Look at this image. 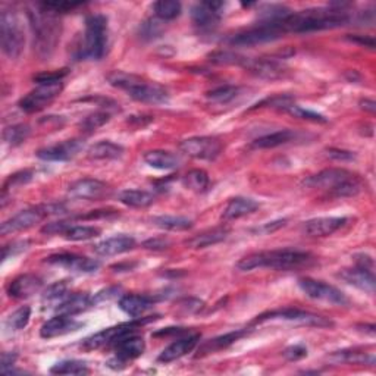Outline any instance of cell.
<instances>
[{
	"instance_id": "31",
	"label": "cell",
	"mask_w": 376,
	"mask_h": 376,
	"mask_svg": "<svg viewBox=\"0 0 376 376\" xmlns=\"http://www.w3.org/2000/svg\"><path fill=\"white\" fill-rule=\"evenodd\" d=\"M90 306H93V297H90L87 293H74L65 298L61 306L56 309V312L61 315L75 316L85 312Z\"/></svg>"
},
{
	"instance_id": "19",
	"label": "cell",
	"mask_w": 376,
	"mask_h": 376,
	"mask_svg": "<svg viewBox=\"0 0 376 376\" xmlns=\"http://www.w3.org/2000/svg\"><path fill=\"white\" fill-rule=\"evenodd\" d=\"M83 325L84 324L80 322V320H76L74 316L58 313L54 317L49 319L48 322L43 324L40 329V337L46 340L63 337L79 331L80 328H83Z\"/></svg>"
},
{
	"instance_id": "11",
	"label": "cell",
	"mask_w": 376,
	"mask_h": 376,
	"mask_svg": "<svg viewBox=\"0 0 376 376\" xmlns=\"http://www.w3.org/2000/svg\"><path fill=\"white\" fill-rule=\"evenodd\" d=\"M285 34L284 30L276 24H264L260 22L258 27H253L250 30L237 32V34L231 36L228 44L232 48H253L258 44L271 43L281 39Z\"/></svg>"
},
{
	"instance_id": "41",
	"label": "cell",
	"mask_w": 376,
	"mask_h": 376,
	"mask_svg": "<svg viewBox=\"0 0 376 376\" xmlns=\"http://www.w3.org/2000/svg\"><path fill=\"white\" fill-rule=\"evenodd\" d=\"M182 184L185 185V188H188V190H191L194 193H205L207 191L210 180L206 171L193 169L184 176Z\"/></svg>"
},
{
	"instance_id": "5",
	"label": "cell",
	"mask_w": 376,
	"mask_h": 376,
	"mask_svg": "<svg viewBox=\"0 0 376 376\" xmlns=\"http://www.w3.org/2000/svg\"><path fill=\"white\" fill-rule=\"evenodd\" d=\"M107 83L125 92L131 98L141 103L160 105L169 101V93L160 84L147 81L134 74H127L123 71H114L106 76Z\"/></svg>"
},
{
	"instance_id": "58",
	"label": "cell",
	"mask_w": 376,
	"mask_h": 376,
	"mask_svg": "<svg viewBox=\"0 0 376 376\" xmlns=\"http://www.w3.org/2000/svg\"><path fill=\"white\" fill-rule=\"evenodd\" d=\"M285 225H286V219L273 220V222L264 224L263 227L258 228V232H260V234H272V232H275V231H278V229L284 228Z\"/></svg>"
},
{
	"instance_id": "4",
	"label": "cell",
	"mask_w": 376,
	"mask_h": 376,
	"mask_svg": "<svg viewBox=\"0 0 376 376\" xmlns=\"http://www.w3.org/2000/svg\"><path fill=\"white\" fill-rule=\"evenodd\" d=\"M309 188H320L333 198L356 197L364 188L363 180L356 174L342 168H329L309 176L303 181Z\"/></svg>"
},
{
	"instance_id": "39",
	"label": "cell",
	"mask_w": 376,
	"mask_h": 376,
	"mask_svg": "<svg viewBox=\"0 0 376 376\" xmlns=\"http://www.w3.org/2000/svg\"><path fill=\"white\" fill-rule=\"evenodd\" d=\"M110 106L96 110V112L90 114L88 116H85L81 123H80V128L83 132H87V134H90V132H94L96 129H98L101 127H103L105 124H107L110 118H112V112H110Z\"/></svg>"
},
{
	"instance_id": "46",
	"label": "cell",
	"mask_w": 376,
	"mask_h": 376,
	"mask_svg": "<svg viewBox=\"0 0 376 376\" xmlns=\"http://www.w3.org/2000/svg\"><path fill=\"white\" fill-rule=\"evenodd\" d=\"M30 317H31V309L28 306H22L8 317L6 326L10 331H21L28 325Z\"/></svg>"
},
{
	"instance_id": "45",
	"label": "cell",
	"mask_w": 376,
	"mask_h": 376,
	"mask_svg": "<svg viewBox=\"0 0 376 376\" xmlns=\"http://www.w3.org/2000/svg\"><path fill=\"white\" fill-rule=\"evenodd\" d=\"M30 127L24 124H17V125H10L3 131V140L8 143L9 146H19L30 137Z\"/></svg>"
},
{
	"instance_id": "44",
	"label": "cell",
	"mask_w": 376,
	"mask_h": 376,
	"mask_svg": "<svg viewBox=\"0 0 376 376\" xmlns=\"http://www.w3.org/2000/svg\"><path fill=\"white\" fill-rule=\"evenodd\" d=\"M101 228L88 227V225H71L63 237L68 241H87L101 236Z\"/></svg>"
},
{
	"instance_id": "27",
	"label": "cell",
	"mask_w": 376,
	"mask_h": 376,
	"mask_svg": "<svg viewBox=\"0 0 376 376\" xmlns=\"http://www.w3.org/2000/svg\"><path fill=\"white\" fill-rule=\"evenodd\" d=\"M119 309L131 317H138L149 312L154 306V300L149 295L125 294L119 298Z\"/></svg>"
},
{
	"instance_id": "61",
	"label": "cell",
	"mask_w": 376,
	"mask_h": 376,
	"mask_svg": "<svg viewBox=\"0 0 376 376\" xmlns=\"http://www.w3.org/2000/svg\"><path fill=\"white\" fill-rule=\"evenodd\" d=\"M17 360L15 353H3L2 355V372H5L8 368H12Z\"/></svg>"
},
{
	"instance_id": "22",
	"label": "cell",
	"mask_w": 376,
	"mask_h": 376,
	"mask_svg": "<svg viewBox=\"0 0 376 376\" xmlns=\"http://www.w3.org/2000/svg\"><path fill=\"white\" fill-rule=\"evenodd\" d=\"M107 193V185L94 178H83L70 185L68 194L81 200H98Z\"/></svg>"
},
{
	"instance_id": "42",
	"label": "cell",
	"mask_w": 376,
	"mask_h": 376,
	"mask_svg": "<svg viewBox=\"0 0 376 376\" xmlns=\"http://www.w3.org/2000/svg\"><path fill=\"white\" fill-rule=\"evenodd\" d=\"M50 373L53 375H87L90 373V369H88V364L83 360H62L58 362L56 364H53V368L50 369Z\"/></svg>"
},
{
	"instance_id": "8",
	"label": "cell",
	"mask_w": 376,
	"mask_h": 376,
	"mask_svg": "<svg viewBox=\"0 0 376 376\" xmlns=\"http://www.w3.org/2000/svg\"><path fill=\"white\" fill-rule=\"evenodd\" d=\"M66 212L63 205L59 203H49V205H39L34 207H30L25 210H21L19 213L14 215L10 219L5 220L0 227V234L9 236L17 234L21 231H27L37 224L43 222L44 219L53 215H62Z\"/></svg>"
},
{
	"instance_id": "9",
	"label": "cell",
	"mask_w": 376,
	"mask_h": 376,
	"mask_svg": "<svg viewBox=\"0 0 376 376\" xmlns=\"http://www.w3.org/2000/svg\"><path fill=\"white\" fill-rule=\"evenodd\" d=\"M267 322H286L302 326H311V328H331L334 322L328 317H324L320 315L300 311V309H281V311H272L267 312L253 320L251 325H262Z\"/></svg>"
},
{
	"instance_id": "37",
	"label": "cell",
	"mask_w": 376,
	"mask_h": 376,
	"mask_svg": "<svg viewBox=\"0 0 376 376\" xmlns=\"http://www.w3.org/2000/svg\"><path fill=\"white\" fill-rule=\"evenodd\" d=\"M70 295V286L66 281H58L48 286V290L43 294V304L44 307L56 309L61 306V303Z\"/></svg>"
},
{
	"instance_id": "25",
	"label": "cell",
	"mask_w": 376,
	"mask_h": 376,
	"mask_svg": "<svg viewBox=\"0 0 376 376\" xmlns=\"http://www.w3.org/2000/svg\"><path fill=\"white\" fill-rule=\"evenodd\" d=\"M198 340H200V335L198 334L187 335L184 338H180L178 341L172 342L171 346H168L160 353L159 357H158V362L159 363H171V362H175V360L187 356V355H190V353L197 347Z\"/></svg>"
},
{
	"instance_id": "24",
	"label": "cell",
	"mask_w": 376,
	"mask_h": 376,
	"mask_svg": "<svg viewBox=\"0 0 376 376\" xmlns=\"http://www.w3.org/2000/svg\"><path fill=\"white\" fill-rule=\"evenodd\" d=\"M136 247V240L129 236H115L106 238L94 246V253L98 256L110 258L131 251Z\"/></svg>"
},
{
	"instance_id": "34",
	"label": "cell",
	"mask_w": 376,
	"mask_h": 376,
	"mask_svg": "<svg viewBox=\"0 0 376 376\" xmlns=\"http://www.w3.org/2000/svg\"><path fill=\"white\" fill-rule=\"evenodd\" d=\"M124 147L109 140L98 141L87 150V156L92 160H115L124 154Z\"/></svg>"
},
{
	"instance_id": "26",
	"label": "cell",
	"mask_w": 376,
	"mask_h": 376,
	"mask_svg": "<svg viewBox=\"0 0 376 376\" xmlns=\"http://www.w3.org/2000/svg\"><path fill=\"white\" fill-rule=\"evenodd\" d=\"M340 278L342 281H346L347 284L356 286V289L366 291L369 294L375 293V273L373 271L364 269L360 267L351 268V269H344L338 273Z\"/></svg>"
},
{
	"instance_id": "57",
	"label": "cell",
	"mask_w": 376,
	"mask_h": 376,
	"mask_svg": "<svg viewBox=\"0 0 376 376\" xmlns=\"http://www.w3.org/2000/svg\"><path fill=\"white\" fill-rule=\"evenodd\" d=\"M171 246V241L167 238H150L143 242V247L149 250H165Z\"/></svg>"
},
{
	"instance_id": "17",
	"label": "cell",
	"mask_w": 376,
	"mask_h": 376,
	"mask_svg": "<svg viewBox=\"0 0 376 376\" xmlns=\"http://www.w3.org/2000/svg\"><path fill=\"white\" fill-rule=\"evenodd\" d=\"M225 5L222 2H203L198 3L191 9V18L194 25L203 31H215L220 22V12Z\"/></svg>"
},
{
	"instance_id": "16",
	"label": "cell",
	"mask_w": 376,
	"mask_h": 376,
	"mask_svg": "<svg viewBox=\"0 0 376 376\" xmlns=\"http://www.w3.org/2000/svg\"><path fill=\"white\" fill-rule=\"evenodd\" d=\"M115 359L110 360V363H119V364H127L131 360H136L146 350V342L143 337L134 334H128L123 338H119L115 344Z\"/></svg>"
},
{
	"instance_id": "47",
	"label": "cell",
	"mask_w": 376,
	"mask_h": 376,
	"mask_svg": "<svg viewBox=\"0 0 376 376\" xmlns=\"http://www.w3.org/2000/svg\"><path fill=\"white\" fill-rule=\"evenodd\" d=\"M285 112H289L290 115H293L295 118H302V119H306V121H312V123H320V124L328 123V119L324 115H320L317 112H313V110H311V109H304L302 106H297L295 103H293L291 106L286 107Z\"/></svg>"
},
{
	"instance_id": "59",
	"label": "cell",
	"mask_w": 376,
	"mask_h": 376,
	"mask_svg": "<svg viewBox=\"0 0 376 376\" xmlns=\"http://www.w3.org/2000/svg\"><path fill=\"white\" fill-rule=\"evenodd\" d=\"M203 306L205 303L200 300H196V298H190V300H184L181 303V307L188 313H197L198 311H202Z\"/></svg>"
},
{
	"instance_id": "52",
	"label": "cell",
	"mask_w": 376,
	"mask_h": 376,
	"mask_svg": "<svg viewBox=\"0 0 376 376\" xmlns=\"http://www.w3.org/2000/svg\"><path fill=\"white\" fill-rule=\"evenodd\" d=\"M284 357L290 362H298L304 357H307V348L302 344H295L289 348H285Z\"/></svg>"
},
{
	"instance_id": "32",
	"label": "cell",
	"mask_w": 376,
	"mask_h": 376,
	"mask_svg": "<svg viewBox=\"0 0 376 376\" xmlns=\"http://www.w3.org/2000/svg\"><path fill=\"white\" fill-rule=\"evenodd\" d=\"M300 134L294 129H281L272 132V134L259 137L258 140L253 141V147L254 149H275L284 145H289L291 141H295Z\"/></svg>"
},
{
	"instance_id": "13",
	"label": "cell",
	"mask_w": 376,
	"mask_h": 376,
	"mask_svg": "<svg viewBox=\"0 0 376 376\" xmlns=\"http://www.w3.org/2000/svg\"><path fill=\"white\" fill-rule=\"evenodd\" d=\"M298 286H300L302 291L309 298H313V300L325 302L329 304L342 306V307L350 304L348 297L344 293L338 290L337 286L329 285L324 281H317L313 278H302L298 280Z\"/></svg>"
},
{
	"instance_id": "21",
	"label": "cell",
	"mask_w": 376,
	"mask_h": 376,
	"mask_svg": "<svg viewBox=\"0 0 376 376\" xmlns=\"http://www.w3.org/2000/svg\"><path fill=\"white\" fill-rule=\"evenodd\" d=\"M347 218H337V216H326V218H315L307 220L303 224V234L309 237H328L333 236L334 232L341 229L347 224Z\"/></svg>"
},
{
	"instance_id": "2",
	"label": "cell",
	"mask_w": 376,
	"mask_h": 376,
	"mask_svg": "<svg viewBox=\"0 0 376 376\" xmlns=\"http://www.w3.org/2000/svg\"><path fill=\"white\" fill-rule=\"evenodd\" d=\"M30 27L34 39V50L40 59H50L56 50L62 36V22L59 15H54L49 10L39 6L27 10Z\"/></svg>"
},
{
	"instance_id": "48",
	"label": "cell",
	"mask_w": 376,
	"mask_h": 376,
	"mask_svg": "<svg viewBox=\"0 0 376 376\" xmlns=\"http://www.w3.org/2000/svg\"><path fill=\"white\" fill-rule=\"evenodd\" d=\"M160 19L158 18H152V19H147L146 22H143L141 27H140V34L143 39L146 40H154L160 37V34L163 32V25H162Z\"/></svg>"
},
{
	"instance_id": "3",
	"label": "cell",
	"mask_w": 376,
	"mask_h": 376,
	"mask_svg": "<svg viewBox=\"0 0 376 376\" xmlns=\"http://www.w3.org/2000/svg\"><path fill=\"white\" fill-rule=\"evenodd\" d=\"M313 262V256L309 251L295 249H282L272 251L251 253L249 256L240 259L237 269L241 272H251L254 269L271 268L276 271H294L303 267H309Z\"/></svg>"
},
{
	"instance_id": "51",
	"label": "cell",
	"mask_w": 376,
	"mask_h": 376,
	"mask_svg": "<svg viewBox=\"0 0 376 376\" xmlns=\"http://www.w3.org/2000/svg\"><path fill=\"white\" fill-rule=\"evenodd\" d=\"M121 291H123V289L121 286H109V289L106 290H102L98 291L94 297H93V304H97V303H103V302H109V300H114V298H116Z\"/></svg>"
},
{
	"instance_id": "12",
	"label": "cell",
	"mask_w": 376,
	"mask_h": 376,
	"mask_svg": "<svg viewBox=\"0 0 376 376\" xmlns=\"http://www.w3.org/2000/svg\"><path fill=\"white\" fill-rule=\"evenodd\" d=\"M63 90L62 81L41 83L37 84L34 90L30 92L19 101V107L27 114L40 112L46 106H49Z\"/></svg>"
},
{
	"instance_id": "10",
	"label": "cell",
	"mask_w": 376,
	"mask_h": 376,
	"mask_svg": "<svg viewBox=\"0 0 376 376\" xmlns=\"http://www.w3.org/2000/svg\"><path fill=\"white\" fill-rule=\"evenodd\" d=\"M152 320H153V317H149V319L136 317L134 320H131V322L106 328V329L101 331V333H97V334H94L92 337L85 338L84 342L81 344V347L84 350H97V348H102L105 346H114L119 338H123V337H125L128 334L137 333L138 328H141L145 324L152 322Z\"/></svg>"
},
{
	"instance_id": "20",
	"label": "cell",
	"mask_w": 376,
	"mask_h": 376,
	"mask_svg": "<svg viewBox=\"0 0 376 376\" xmlns=\"http://www.w3.org/2000/svg\"><path fill=\"white\" fill-rule=\"evenodd\" d=\"M84 147L81 140H66L50 147H44L37 152V158L46 162H66L75 158Z\"/></svg>"
},
{
	"instance_id": "35",
	"label": "cell",
	"mask_w": 376,
	"mask_h": 376,
	"mask_svg": "<svg viewBox=\"0 0 376 376\" xmlns=\"http://www.w3.org/2000/svg\"><path fill=\"white\" fill-rule=\"evenodd\" d=\"M247 334H249L247 329H237V331H234V333H228L225 335H220V337H216L213 340H209L207 342H205V344L200 348L202 356L203 355H210V353H216V351H220V350H225L229 346L234 344V342H237L238 340H241L242 337H246Z\"/></svg>"
},
{
	"instance_id": "36",
	"label": "cell",
	"mask_w": 376,
	"mask_h": 376,
	"mask_svg": "<svg viewBox=\"0 0 376 376\" xmlns=\"http://www.w3.org/2000/svg\"><path fill=\"white\" fill-rule=\"evenodd\" d=\"M118 198L123 205L134 209H145L154 203V196L146 190H124Z\"/></svg>"
},
{
	"instance_id": "1",
	"label": "cell",
	"mask_w": 376,
	"mask_h": 376,
	"mask_svg": "<svg viewBox=\"0 0 376 376\" xmlns=\"http://www.w3.org/2000/svg\"><path fill=\"white\" fill-rule=\"evenodd\" d=\"M351 22V15L342 5H333L329 8H317L291 14L282 22L284 32H313L324 30H334L347 25Z\"/></svg>"
},
{
	"instance_id": "60",
	"label": "cell",
	"mask_w": 376,
	"mask_h": 376,
	"mask_svg": "<svg viewBox=\"0 0 376 376\" xmlns=\"http://www.w3.org/2000/svg\"><path fill=\"white\" fill-rule=\"evenodd\" d=\"M356 267L373 271L375 263H373V259L368 256V254H360V256H356Z\"/></svg>"
},
{
	"instance_id": "62",
	"label": "cell",
	"mask_w": 376,
	"mask_h": 376,
	"mask_svg": "<svg viewBox=\"0 0 376 376\" xmlns=\"http://www.w3.org/2000/svg\"><path fill=\"white\" fill-rule=\"evenodd\" d=\"M351 41H356V43H360L363 44V46H366L369 49H373L375 48V41L373 39L370 37H363V36H355V37H350Z\"/></svg>"
},
{
	"instance_id": "56",
	"label": "cell",
	"mask_w": 376,
	"mask_h": 376,
	"mask_svg": "<svg viewBox=\"0 0 376 376\" xmlns=\"http://www.w3.org/2000/svg\"><path fill=\"white\" fill-rule=\"evenodd\" d=\"M326 154H328V158L338 160V162H351V160H355V158H356L351 152L340 150V149H328Z\"/></svg>"
},
{
	"instance_id": "30",
	"label": "cell",
	"mask_w": 376,
	"mask_h": 376,
	"mask_svg": "<svg viewBox=\"0 0 376 376\" xmlns=\"http://www.w3.org/2000/svg\"><path fill=\"white\" fill-rule=\"evenodd\" d=\"M143 159H145V162L150 168L159 169V171H174L180 167V159L176 158V154L168 150L146 152Z\"/></svg>"
},
{
	"instance_id": "55",
	"label": "cell",
	"mask_w": 376,
	"mask_h": 376,
	"mask_svg": "<svg viewBox=\"0 0 376 376\" xmlns=\"http://www.w3.org/2000/svg\"><path fill=\"white\" fill-rule=\"evenodd\" d=\"M30 246V241H14L10 244L3 247V260H6L9 256H15L18 253L25 251Z\"/></svg>"
},
{
	"instance_id": "7",
	"label": "cell",
	"mask_w": 376,
	"mask_h": 376,
	"mask_svg": "<svg viewBox=\"0 0 376 376\" xmlns=\"http://www.w3.org/2000/svg\"><path fill=\"white\" fill-rule=\"evenodd\" d=\"M0 44L9 59H18L24 50V28L18 12L12 8H2L0 12Z\"/></svg>"
},
{
	"instance_id": "15",
	"label": "cell",
	"mask_w": 376,
	"mask_h": 376,
	"mask_svg": "<svg viewBox=\"0 0 376 376\" xmlns=\"http://www.w3.org/2000/svg\"><path fill=\"white\" fill-rule=\"evenodd\" d=\"M46 263L54 264V267H59L63 269H68L75 273H93L101 268V263H98L97 260L79 256V254H74V253L52 254V256L46 259Z\"/></svg>"
},
{
	"instance_id": "14",
	"label": "cell",
	"mask_w": 376,
	"mask_h": 376,
	"mask_svg": "<svg viewBox=\"0 0 376 376\" xmlns=\"http://www.w3.org/2000/svg\"><path fill=\"white\" fill-rule=\"evenodd\" d=\"M222 143L215 137H190L180 143V150L188 158L200 160H215L222 153Z\"/></svg>"
},
{
	"instance_id": "49",
	"label": "cell",
	"mask_w": 376,
	"mask_h": 376,
	"mask_svg": "<svg viewBox=\"0 0 376 376\" xmlns=\"http://www.w3.org/2000/svg\"><path fill=\"white\" fill-rule=\"evenodd\" d=\"M32 180V172L31 171H21L18 174H14V175H10L8 181L5 182L3 185V194H8V191L10 190V188H17V187H21V185H24L27 182H30Z\"/></svg>"
},
{
	"instance_id": "6",
	"label": "cell",
	"mask_w": 376,
	"mask_h": 376,
	"mask_svg": "<svg viewBox=\"0 0 376 376\" xmlns=\"http://www.w3.org/2000/svg\"><path fill=\"white\" fill-rule=\"evenodd\" d=\"M107 18L102 14H93L85 18V31L83 41L76 50L79 59L101 61L107 52Z\"/></svg>"
},
{
	"instance_id": "50",
	"label": "cell",
	"mask_w": 376,
	"mask_h": 376,
	"mask_svg": "<svg viewBox=\"0 0 376 376\" xmlns=\"http://www.w3.org/2000/svg\"><path fill=\"white\" fill-rule=\"evenodd\" d=\"M40 8H43L44 10H49V12L54 14V15H61V14H66L71 12V10L80 8L81 3H71V2H46V3H39Z\"/></svg>"
},
{
	"instance_id": "23",
	"label": "cell",
	"mask_w": 376,
	"mask_h": 376,
	"mask_svg": "<svg viewBox=\"0 0 376 376\" xmlns=\"http://www.w3.org/2000/svg\"><path fill=\"white\" fill-rule=\"evenodd\" d=\"M43 289V281L39 276L32 273L19 275L8 286L9 297L17 298V300H22V298H28L34 295Z\"/></svg>"
},
{
	"instance_id": "53",
	"label": "cell",
	"mask_w": 376,
	"mask_h": 376,
	"mask_svg": "<svg viewBox=\"0 0 376 376\" xmlns=\"http://www.w3.org/2000/svg\"><path fill=\"white\" fill-rule=\"evenodd\" d=\"M70 227H71V224L63 222V220H59V222L46 224L41 228V232H43V234H48V236H63L66 232V229H68Z\"/></svg>"
},
{
	"instance_id": "18",
	"label": "cell",
	"mask_w": 376,
	"mask_h": 376,
	"mask_svg": "<svg viewBox=\"0 0 376 376\" xmlns=\"http://www.w3.org/2000/svg\"><path fill=\"white\" fill-rule=\"evenodd\" d=\"M241 66L263 80H278L286 72L285 65L276 59L244 58V62H242Z\"/></svg>"
},
{
	"instance_id": "28",
	"label": "cell",
	"mask_w": 376,
	"mask_h": 376,
	"mask_svg": "<svg viewBox=\"0 0 376 376\" xmlns=\"http://www.w3.org/2000/svg\"><path fill=\"white\" fill-rule=\"evenodd\" d=\"M228 234H229L228 228L216 227L212 229L203 231V232H200V234H197V236L191 237L190 240H187L185 244L194 250L207 249V247H212L215 244H219V242H222L224 240H227Z\"/></svg>"
},
{
	"instance_id": "40",
	"label": "cell",
	"mask_w": 376,
	"mask_h": 376,
	"mask_svg": "<svg viewBox=\"0 0 376 376\" xmlns=\"http://www.w3.org/2000/svg\"><path fill=\"white\" fill-rule=\"evenodd\" d=\"M153 10L158 19L167 22L178 18L181 15L182 6L180 2H175V0H160V2L153 5Z\"/></svg>"
},
{
	"instance_id": "29",
	"label": "cell",
	"mask_w": 376,
	"mask_h": 376,
	"mask_svg": "<svg viewBox=\"0 0 376 376\" xmlns=\"http://www.w3.org/2000/svg\"><path fill=\"white\" fill-rule=\"evenodd\" d=\"M259 206L260 205L256 200H253V198L234 197V198H231L229 203L224 209L222 219L224 220L240 219L242 216H247V215H250L253 212H256V210L259 209Z\"/></svg>"
},
{
	"instance_id": "33",
	"label": "cell",
	"mask_w": 376,
	"mask_h": 376,
	"mask_svg": "<svg viewBox=\"0 0 376 376\" xmlns=\"http://www.w3.org/2000/svg\"><path fill=\"white\" fill-rule=\"evenodd\" d=\"M328 360L331 363H348V364H375V355L373 353H366L364 350L359 348H348V350H341L335 351L333 355L328 356Z\"/></svg>"
},
{
	"instance_id": "38",
	"label": "cell",
	"mask_w": 376,
	"mask_h": 376,
	"mask_svg": "<svg viewBox=\"0 0 376 376\" xmlns=\"http://www.w3.org/2000/svg\"><path fill=\"white\" fill-rule=\"evenodd\" d=\"M152 224L165 231H187L193 228V220L184 216H172V215H162L154 216Z\"/></svg>"
},
{
	"instance_id": "43",
	"label": "cell",
	"mask_w": 376,
	"mask_h": 376,
	"mask_svg": "<svg viewBox=\"0 0 376 376\" xmlns=\"http://www.w3.org/2000/svg\"><path fill=\"white\" fill-rule=\"evenodd\" d=\"M241 94V87L238 85H220L218 88H213L212 92L207 93V98L210 102L219 103V105H227Z\"/></svg>"
},
{
	"instance_id": "63",
	"label": "cell",
	"mask_w": 376,
	"mask_h": 376,
	"mask_svg": "<svg viewBox=\"0 0 376 376\" xmlns=\"http://www.w3.org/2000/svg\"><path fill=\"white\" fill-rule=\"evenodd\" d=\"M360 107L363 110H366V112H369V114H375L376 103L373 101H370V98H364V101L360 102Z\"/></svg>"
},
{
	"instance_id": "54",
	"label": "cell",
	"mask_w": 376,
	"mask_h": 376,
	"mask_svg": "<svg viewBox=\"0 0 376 376\" xmlns=\"http://www.w3.org/2000/svg\"><path fill=\"white\" fill-rule=\"evenodd\" d=\"M66 75H68V70H61V71H56V72H43V74H39V75L34 76V81L37 84L52 83V81H62Z\"/></svg>"
}]
</instances>
